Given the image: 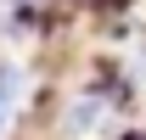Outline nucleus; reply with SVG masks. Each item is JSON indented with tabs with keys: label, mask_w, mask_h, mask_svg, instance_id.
Listing matches in <instances>:
<instances>
[{
	"label": "nucleus",
	"mask_w": 146,
	"mask_h": 140,
	"mask_svg": "<svg viewBox=\"0 0 146 140\" xmlns=\"http://www.w3.org/2000/svg\"><path fill=\"white\" fill-rule=\"evenodd\" d=\"M17 101H23V73L6 62V67H0V135H6L11 118H17Z\"/></svg>",
	"instance_id": "f03ea898"
},
{
	"label": "nucleus",
	"mask_w": 146,
	"mask_h": 140,
	"mask_svg": "<svg viewBox=\"0 0 146 140\" xmlns=\"http://www.w3.org/2000/svg\"><path fill=\"white\" fill-rule=\"evenodd\" d=\"M129 140H146V129H141V135H129Z\"/></svg>",
	"instance_id": "7ed1b4c3"
},
{
	"label": "nucleus",
	"mask_w": 146,
	"mask_h": 140,
	"mask_svg": "<svg viewBox=\"0 0 146 140\" xmlns=\"http://www.w3.org/2000/svg\"><path fill=\"white\" fill-rule=\"evenodd\" d=\"M112 106H118V95H101V90H84V95H73V106H68V123H62V129H68L73 140H79V135H90V129H101Z\"/></svg>",
	"instance_id": "f257e3e1"
}]
</instances>
